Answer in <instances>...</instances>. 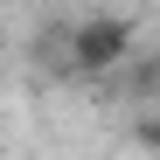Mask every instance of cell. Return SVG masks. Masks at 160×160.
<instances>
[{
	"label": "cell",
	"mask_w": 160,
	"mask_h": 160,
	"mask_svg": "<svg viewBox=\"0 0 160 160\" xmlns=\"http://www.w3.org/2000/svg\"><path fill=\"white\" fill-rule=\"evenodd\" d=\"M125 56V28L118 21H91V28L70 35V63L77 70H98V63H118Z\"/></svg>",
	"instance_id": "1"
}]
</instances>
